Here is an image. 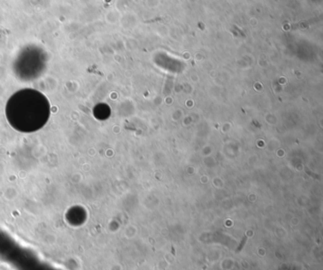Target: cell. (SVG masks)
Returning a JSON list of instances; mask_svg holds the SVG:
<instances>
[{
	"label": "cell",
	"mask_w": 323,
	"mask_h": 270,
	"mask_svg": "<svg viewBox=\"0 0 323 270\" xmlns=\"http://www.w3.org/2000/svg\"><path fill=\"white\" fill-rule=\"evenodd\" d=\"M8 120L20 131L30 132L44 125L49 116L47 101L38 97H17L8 104Z\"/></svg>",
	"instance_id": "obj_1"
}]
</instances>
